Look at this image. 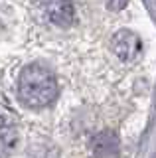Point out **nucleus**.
<instances>
[{
  "instance_id": "f257e3e1",
  "label": "nucleus",
  "mask_w": 156,
  "mask_h": 158,
  "mask_svg": "<svg viewBox=\"0 0 156 158\" xmlns=\"http://www.w3.org/2000/svg\"><path fill=\"white\" fill-rule=\"evenodd\" d=\"M18 93L26 107L42 109L57 97V81L50 69L42 65H28L18 79Z\"/></svg>"
},
{
  "instance_id": "f03ea898",
  "label": "nucleus",
  "mask_w": 156,
  "mask_h": 158,
  "mask_svg": "<svg viewBox=\"0 0 156 158\" xmlns=\"http://www.w3.org/2000/svg\"><path fill=\"white\" fill-rule=\"evenodd\" d=\"M140 49H142L140 38L130 30H121L113 36V52L123 61H133L140 53Z\"/></svg>"
},
{
  "instance_id": "7ed1b4c3",
  "label": "nucleus",
  "mask_w": 156,
  "mask_h": 158,
  "mask_svg": "<svg viewBox=\"0 0 156 158\" xmlns=\"http://www.w3.org/2000/svg\"><path fill=\"white\" fill-rule=\"evenodd\" d=\"M43 10H46V16L50 18V22L61 28L69 26L75 18V8H73L71 0H46Z\"/></svg>"
},
{
  "instance_id": "20e7f679",
  "label": "nucleus",
  "mask_w": 156,
  "mask_h": 158,
  "mask_svg": "<svg viewBox=\"0 0 156 158\" xmlns=\"http://www.w3.org/2000/svg\"><path fill=\"white\" fill-rule=\"evenodd\" d=\"M91 150L99 156H117L119 154V136L113 131H103L93 136Z\"/></svg>"
},
{
  "instance_id": "39448f33",
  "label": "nucleus",
  "mask_w": 156,
  "mask_h": 158,
  "mask_svg": "<svg viewBox=\"0 0 156 158\" xmlns=\"http://www.w3.org/2000/svg\"><path fill=\"white\" fill-rule=\"evenodd\" d=\"M18 144V128L6 115H0V154H10Z\"/></svg>"
},
{
  "instance_id": "423d86ee",
  "label": "nucleus",
  "mask_w": 156,
  "mask_h": 158,
  "mask_svg": "<svg viewBox=\"0 0 156 158\" xmlns=\"http://www.w3.org/2000/svg\"><path fill=\"white\" fill-rule=\"evenodd\" d=\"M105 4H107V8L109 10H123L126 4H129V0H105Z\"/></svg>"
}]
</instances>
